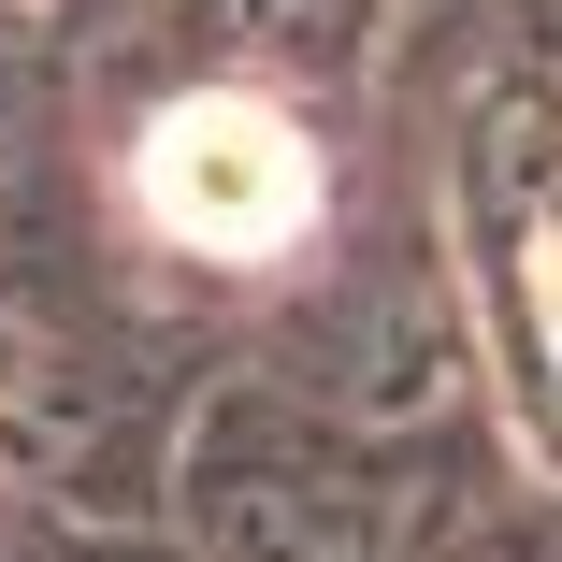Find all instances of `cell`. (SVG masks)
I'll list each match as a JSON object with an SVG mask.
<instances>
[{
	"label": "cell",
	"mask_w": 562,
	"mask_h": 562,
	"mask_svg": "<svg viewBox=\"0 0 562 562\" xmlns=\"http://www.w3.org/2000/svg\"><path fill=\"white\" fill-rule=\"evenodd\" d=\"M131 202H145V232H173L188 260H274L317 216V145L274 116L260 87H188L131 145Z\"/></svg>",
	"instance_id": "1"
},
{
	"label": "cell",
	"mask_w": 562,
	"mask_h": 562,
	"mask_svg": "<svg viewBox=\"0 0 562 562\" xmlns=\"http://www.w3.org/2000/svg\"><path fill=\"white\" fill-rule=\"evenodd\" d=\"M548 317H562V232H548Z\"/></svg>",
	"instance_id": "2"
}]
</instances>
